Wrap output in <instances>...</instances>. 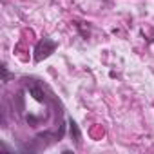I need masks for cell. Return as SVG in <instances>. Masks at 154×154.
<instances>
[{
  "instance_id": "1",
  "label": "cell",
  "mask_w": 154,
  "mask_h": 154,
  "mask_svg": "<svg viewBox=\"0 0 154 154\" xmlns=\"http://www.w3.org/2000/svg\"><path fill=\"white\" fill-rule=\"evenodd\" d=\"M54 47H56V44H54L51 38H44V40H40V42L36 44V47H35V60L40 62L42 58L49 56V54L54 51Z\"/></svg>"
},
{
  "instance_id": "2",
  "label": "cell",
  "mask_w": 154,
  "mask_h": 154,
  "mask_svg": "<svg viewBox=\"0 0 154 154\" xmlns=\"http://www.w3.org/2000/svg\"><path fill=\"white\" fill-rule=\"evenodd\" d=\"M26 87H27L29 94H31L38 103H45V102H47V98H45V94H44L42 85H38L35 80H26Z\"/></svg>"
}]
</instances>
